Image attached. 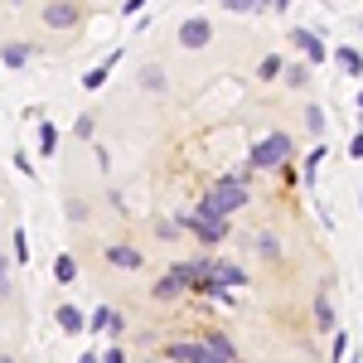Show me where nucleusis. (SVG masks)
I'll use <instances>...</instances> for the list:
<instances>
[{
    "label": "nucleus",
    "instance_id": "41",
    "mask_svg": "<svg viewBox=\"0 0 363 363\" xmlns=\"http://www.w3.org/2000/svg\"><path fill=\"white\" fill-rule=\"evenodd\" d=\"M359 29H363V20H359Z\"/></svg>",
    "mask_w": 363,
    "mask_h": 363
},
{
    "label": "nucleus",
    "instance_id": "26",
    "mask_svg": "<svg viewBox=\"0 0 363 363\" xmlns=\"http://www.w3.org/2000/svg\"><path fill=\"white\" fill-rule=\"evenodd\" d=\"M15 262H29V238H25V228H15Z\"/></svg>",
    "mask_w": 363,
    "mask_h": 363
},
{
    "label": "nucleus",
    "instance_id": "24",
    "mask_svg": "<svg viewBox=\"0 0 363 363\" xmlns=\"http://www.w3.org/2000/svg\"><path fill=\"white\" fill-rule=\"evenodd\" d=\"M194 213H199V218H228V213H223V208H218V203H213L208 194H203V199L194 203Z\"/></svg>",
    "mask_w": 363,
    "mask_h": 363
},
{
    "label": "nucleus",
    "instance_id": "13",
    "mask_svg": "<svg viewBox=\"0 0 363 363\" xmlns=\"http://www.w3.org/2000/svg\"><path fill=\"white\" fill-rule=\"evenodd\" d=\"M203 344H208V354H213V363H228V359H238V344L223 335V330H208L203 335Z\"/></svg>",
    "mask_w": 363,
    "mask_h": 363
},
{
    "label": "nucleus",
    "instance_id": "27",
    "mask_svg": "<svg viewBox=\"0 0 363 363\" xmlns=\"http://www.w3.org/2000/svg\"><path fill=\"white\" fill-rule=\"evenodd\" d=\"M320 160H325V150H310V155H306V169H301V174H306V184L315 179V169H320Z\"/></svg>",
    "mask_w": 363,
    "mask_h": 363
},
{
    "label": "nucleus",
    "instance_id": "25",
    "mask_svg": "<svg viewBox=\"0 0 363 363\" xmlns=\"http://www.w3.org/2000/svg\"><path fill=\"white\" fill-rule=\"evenodd\" d=\"M306 131H310V136L325 131V112H320V107H306Z\"/></svg>",
    "mask_w": 363,
    "mask_h": 363
},
{
    "label": "nucleus",
    "instance_id": "2",
    "mask_svg": "<svg viewBox=\"0 0 363 363\" xmlns=\"http://www.w3.org/2000/svg\"><path fill=\"white\" fill-rule=\"evenodd\" d=\"M179 228L184 233H194L203 247H218V242H228V218H199V213H179Z\"/></svg>",
    "mask_w": 363,
    "mask_h": 363
},
{
    "label": "nucleus",
    "instance_id": "28",
    "mask_svg": "<svg viewBox=\"0 0 363 363\" xmlns=\"http://www.w3.org/2000/svg\"><path fill=\"white\" fill-rule=\"evenodd\" d=\"M330 354H335V359H344V354H349V335H344V330H335V344H330Z\"/></svg>",
    "mask_w": 363,
    "mask_h": 363
},
{
    "label": "nucleus",
    "instance_id": "33",
    "mask_svg": "<svg viewBox=\"0 0 363 363\" xmlns=\"http://www.w3.org/2000/svg\"><path fill=\"white\" fill-rule=\"evenodd\" d=\"M281 68H286V63H281V58H262V78H277Z\"/></svg>",
    "mask_w": 363,
    "mask_h": 363
},
{
    "label": "nucleus",
    "instance_id": "6",
    "mask_svg": "<svg viewBox=\"0 0 363 363\" xmlns=\"http://www.w3.org/2000/svg\"><path fill=\"white\" fill-rule=\"evenodd\" d=\"M102 257H107V267H116V272H140L145 267V252L131 247V242H107Z\"/></svg>",
    "mask_w": 363,
    "mask_h": 363
},
{
    "label": "nucleus",
    "instance_id": "5",
    "mask_svg": "<svg viewBox=\"0 0 363 363\" xmlns=\"http://www.w3.org/2000/svg\"><path fill=\"white\" fill-rule=\"evenodd\" d=\"M165 359H174V363H213V354H208L203 339H169Z\"/></svg>",
    "mask_w": 363,
    "mask_h": 363
},
{
    "label": "nucleus",
    "instance_id": "4",
    "mask_svg": "<svg viewBox=\"0 0 363 363\" xmlns=\"http://www.w3.org/2000/svg\"><path fill=\"white\" fill-rule=\"evenodd\" d=\"M208 44H213V20L189 15V20L179 25V49H208Z\"/></svg>",
    "mask_w": 363,
    "mask_h": 363
},
{
    "label": "nucleus",
    "instance_id": "32",
    "mask_svg": "<svg viewBox=\"0 0 363 363\" xmlns=\"http://www.w3.org/2000/svg\"><path fill=\"white\" fill-rule=\"evenodd\" d=\"M5 296H10V262L0 257V301H5Z\"/></svg>",
    "mask_w": 363,
    "mask_h": 363
},
{
    "label": "nucleus",
    "instance_id": "3",
    "mask_svg": "<svg viewBox=\"0 0 363 363\" xmlns=\"http://www.w3.org/2000/svg\"><path fill=\"white\" fill-rule=\"evenodd\" d=\"M121 330H126V320H121V310H116V306H97L92 315H87V335L121 339Z\"/></svg>",
    "mask_w": 363,
    "mask_h": 363
},
{
    "label": "nucleus",
    "instance_id": "1",
    "mask_svg": "<svg viewBox=\"0 0 363 363\" xmlns=\"http://www.w3.org/2000/svg\"><path fill=\"white\" fill-rule=\"evenodd\" d=\"M291 150H296V140L286 136V131H272L267 140H257V145H252L247 165H252V169H286Z\"/></svg>",
    "mask_w": 363,
    "mask_h": 363
},
{
    "label": "nucleus",
    "instance_id": "38",
    "mask_svg": "<svg viewBox=\"0 0 363 363\" xmlns=\"http://www.w3.org/2000/svg\"><path fill=\"white\" fill-rule=\"evenodd\" d=\"M359 208H363V189H359Z\"/></svg>",
    "mask_w": 363,
    "mask_h": 363
},
{
    "label": "nucleus",
    "instance_id": "29",
    "mask_svg": "<svg viewBox=\"0 0 363 363\" xmlns=\"http://www.w3.org/2000/svg\"><path fill=\"white\" fill-rule=\"evenodd\" d=\"M68 218H73V223H83V218H87V203H83V199H68Z\"/></svg>",
    "mask_w": 363,
    "mask_h": 363
},
{
    "label": "nucleus",
    "instance_id": "23",
    "mask_svg": "<svg viewBox=\"0 0 363 363\" xmlns=\"http://www.w3.org/2000/svg\"><path fill=\"white\" fill-rule=\"evenodd\" d=\"M73 136H78V140H92V136H97V116L83 112L78 121H73Z\"/></svg>",
    "mask_w": 363,
    "mask_h": 363
},
{
    "label": "nucleus",
    "instance_id": "20",
    "mask_svg": "<svg viewBox=\"0 0 363 363\" xmlns=\"http://www.w3.org/2000/svg\"><path fill=\"white\" fill-rule=\"evenodd\" d=\"M281 78H286V87H310V58L306 63H286Z\"/></svg>",
    "mask_w": 363,
    "mask_h": 363
},
{
    "label": "nucleus",
    "instance_id": "12",
    "mask_svg": "<svg viewBox=\"0 0 363 363\" xmlns=\"http://www.w3.org/2000/svg\"><path fill=\"white\" fill-rule=\"evenodd\" d=\"M54 320H58V330H63V335H87V315L78 306H58Z\"/></svg>",
    "mask_w": 363,
    "mask_h": 363
},
{
    "label": "nucleus",
    "instance_id": "35",
    "mask_svg": "<svg viewBox=\"0 0 363 363\" xmlns=\"http://www.w3.org/2000/svg\"><path fill=\"white\" fill-rule=\"evenodd\" d=\"M349 155H354V160H363V136H354V140H349Z\"/></svg>",
    "mask_w": 363,
    "mask_h": 363
},
{
    "label": "nucleus",
    "instance_id": "39",
    "mask_svg": "<svg viewBox=\"0 0 363 363\" xmlns=\"http://www.w3.org/2000/svg\"><path fill=\"white\" fill-rule=\"evenodd\" d=\"M10 5H25V0H10Z\"/></svg>",
    "mask_w": 363,
    "mask_h": 363
},
{
    "label": "nucleus",
    "instance_id": "31",
    "mask_svg": "<svg viewBox=\"0 0 363 363\" xmlns=\"http://www.w3.org/2000/svg\"><path fill=\"white\" fill-rule=\"evenodd\" d=\"M97 359H107V363H121V359H126V349H121V344L112 339V344H107V354H97Z\"/></svg>",
    "mask_w": 363,
    "mask_h": 363
},
{
    "label": "nucleus",
    "instance_id": "34",
    "mask_svg": "<svg viewBox=\"0 0 363 363\" xmlns=\"http://www.w3.org/2000/svg\"><path fill=\"white\" fill-rule=\"evenodd\" d=\"M140 10H145V0H126L121 5V15H140Z\"/></svg>",
    "mask_w": 363,
    "mask_h": 363
},
{
    "label": "nucleus",
    "instance_id": "40",
    "mask_svg": "<svg viewBox=\"0 0 363 363\" xmlns=\"http://www.w3.org/2000/svg\"><path fill=\"white\" fill-rule=\"evenodd\" d=\"M359 107H363V92H359Z\"/></svg>",
    "mask_w": 363,
    "mask_h": 363
},
{
    "label": "nucleus",
    "instance_id": "37",
    "mask_svg": "<svg viewBox=\"0 0 363 363\" xmlns=\"http://www.w3.org/2000/svg\"><path fill=\"white\" fill-rule=\"evenodd\" d=\"M286 5H291V0H277V10H286Z\"/></svg>",
    "mask_w": 363,
    "mask_h": 363
},
{
    "label": "nucleus",
    "instance_id": "36",
    "mask_svg": "<svg viewBox=\"0 0 363 363\" xmlns=\"http://www.w3.org/2000/svg\"><path fill=\"white\" fill-rule=\"evenodd\" d=\"M223 10H252V0H223Z\"/></svg>",
    "mask_w": 363,
    "mask_h": 363
},
{
    "label": "nucleus",
    "instance_id": "22",
    "mask_svg": "<svg viewBox=\"0 0 363 363\" xmlns=\"http://www.w3.org/2000/svg\"><path fill=\"white\" fill-rule=\"evenodd\" d=\"M58 150V126L54 121H39V155H54Z\"/></svg>",
    "mask_w": 363,
    "mask_h": 363
},
{
    "label": "nucleus",
    "instance_id": "16",
    "mask_svg": "<svg viewBox=\"0 0 363 363\" xmlns=\"http://www.w3.org/2000/svg\"><path fill=\"white\" fill-rule=\"evenodd\" d=\"M121 63V54H107V63H97V68H87V78H83V87L87 92H97V87H107V78H112V68Z\"/></svg>",
    "mask_w": 363,
    "mask_h": 363
},
{
    "label": "nucleus",
    "instance_id": "17",
    "mask_svg": "<svg viewBox=\"0 0 363 363\" xmlns=\"http://www.w3.org/2000/svg\"><path fill=\"white\" fill-rule=\"evenodd\" d=\"M0 63H5V68H15V73H20V68H29V44L10 39V44L0 49Z\"/></svg>",
    "mask_w": 363,
    "mask_h": 363
},
{
    "label": "nucleus",
    "instance_id": "8",
    "mask_svg": "<svg viewBox=\"0 0 363 363\" xmlns=\"http://www.w3.org/2000/svg\"><path fill=\"white\" fill-rule=\"evenodd\" d=\"M184 291H189V277H184V267H169L165 277L150 286V296H155V301H179Z\"/></svg>",
    "mask_w": 363,
    "mask_h": 363
},
{
    "label": "nucleus",
    "instance_id": "19",
    "mask_svg": "<svg viewBox=\"0 0 363 363\" xmlns=\"http://www.w3.org/2000/svg\"><path fill=\"white\" fill-rule=\"evenodd\" d=\"M213 272H218L223 286H233V291H242V286H247V272H242L238 262H213Z\"/></svg>",
    "mask_w": 363,
    "mask_h": 363
},
{
    "label": "nucleus",
    "instance_id": "18",
    "mask_svg": "<svg viewBox=\"0 0 363 363\" xmlns=\"http://www.w3.org/2000/svg\"><path fill=\"white\" fill-rule=\"evenodd\" d=\"M54 281H63V286L78 281V257H73V252H58L54 257Z\"/></svg>",
    "mask_w": 363,
    "mask_h": 363
},
{
    "label": "nucleus",
    "instance_id": "11",
    "mask_svg": "<svg viewBox=\"0 0 363 363\" xmlns=\"http://www.w3.org/2000/svg\"><path fill=\"white\" fill-rule=\"evenodd\" d=\"M291 44H296L310 63H325V54H330V49L320 44V34H315V29H296V34H291Z\"/></svg>",
    "mask_w": 363,
    "mask_h": 363
},
{
    "label": "nucleus",
    "instance_id": "30",
    "mask_svg": "<svg viewBox=\"0 0 363 363\" xmlns=\"http://www.w3.org/2000/svg\"><path fill=\"white\" fill-rule=\"evenodd\" d=\"M10 165L20 169V174H34V165H29V155H25V150H15V155H10Z\"/></svg>",
    "mask_w": 363,
    "mask_h": 363
},
{
    "label": "nucleus",
    "instance_id": "14",
    "mask_svg": "<svg viewBox=\"0 0 363 363\" xmlns=\"http://www.w3.org/2000/svg\"><path fill=\"white\" fill-rule=\"evenodd\" d=\"M136 83L145 87V92H165V87H169V73H165V68H160V63H140Z\"/></svg>",
    "mask_w": 363,
    "mask_h": 363
},
{
    "label": "nucleus",
    "instance_id": "7",
    "mask_svg": "<svg viewBox=\"0 0 363 363\" xmlns=\"http://www.w3.org/2000/svg\"><path fill=\"white\" fill-rule=\"evenodd\" d=\"M78 15H83L78 0H49V5L39 10V20H44L49 29H73V25H78Z\"/></svg>",
    "mask_w": 363,
    "mask_h": 363
},
{
    "label": "nucleus",
    "instance_id": "15",
    "mask_svg": "<svg viewBox=\"0 0 363 363\" xmlns=\"http://www.w3.org/2000/svg\"><path fill=\"white\" fill-rule=\"evenodd\" d=\"M247 247L257 252L262 262H277V257H281V242H277V233H262V228H257V233L247 238Z\"/></svg>",
    "mask_w": 363,
    "mask_h": 363
},
{
    "label": "nucleus",
    "instance_id": "9",
    "mask_svg": "<svg viewBox=\"0 0 363 363\" xmlns=\"http://www.w3.org/2000/svg\"><path fill=\"white\" fill-rule=\"evenodd\" d=\"M339 315H335V301H330V281H320V296H315V330L335 335Z\"/></svg>",
    "mask_w": 363,
    "mask_h": 363
},
{
    "label": "nucleus",
    "instance_id": "10",
    "mask_svg": "<svg viewBox=\"0 0 363 363\" xmlns=\"http://www.w3.org/2000/svg\"><path fill=\"white\" fill-rule=\"evenodd\" d=\"M189 291H199V296H208V301H233V286H223V277H218V272H203V277L194 281V286H189Z\"/></svg>",
    "mask_w": 363,
    "mask_h": 363
},
{
    "label": "nucleus",
    "instance_id": "21",
    "mask_svg": "<svg viewBox=\"0 0 363 363\" xmlns=\"http://www.w3.org/2000/svg\"><path fill=\"white\" fill-rule=\"evenodd\" d=\"M339 68H344L349 78H359V73H363V54H359V49H344V44H339Z\"/></svg>",
    "mask_w": 363,
    "mask_h": 363
}]
</instances>
